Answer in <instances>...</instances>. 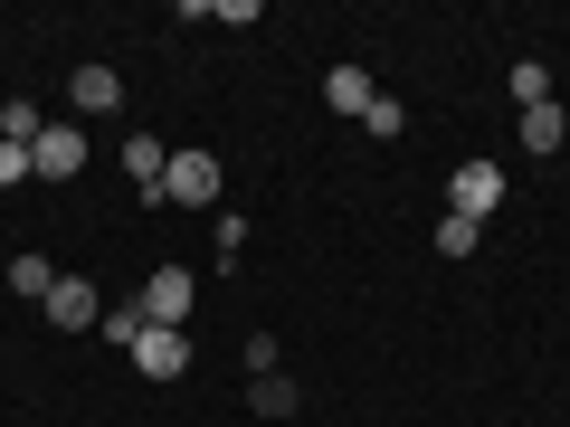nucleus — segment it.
Listing matches in <instances>:
<instances>
[{"label": "nucleus", "mask_w": 570, "mask_h": 427, "mask_svg": "<svg viewBox=\"0 0 570 427\" xmlns=\"http://www.w3.org/2000/svg\"><path fill=\"white\" fill-rule=\"evenodd\" d=\"M29 171H39V181H77L86 171V123H48V133L29 142Z\"/></svg>", "instance_id": "obj_4"}, {"label": "nucleus", "mask_w": 570, "mask_h": 427, "mask_svg": "<svg viewBox=\"0 0 570 427\" xmlns=\"http://www.w3.org/2000/svg\"><path fill=\"white\" fill-rule=\"evenodd\" d=\"M115 105H124L115 67H77V77H67V115H115Z\"/></svg>", "instance_id": "obj_7"}, {"label": "nucleus", "mask_w": 570, "mask_h": 427, "mask_svg": "<svg viewBox=\"0 0 570 427\" xmlns=\"http://www.w3.org/2000/svg\"><path fill=\"white\" fill-rule=\"evenodd\" d=\"M134 370H142V380H181V370H190V342H181V332H163V324H142Z\"/></svg>", "instance_id": "obj_6"}, {"label": "nucleus", "mask_w": 570, "mask_h": 427, "mask_svg": "<svg viewBox=\"0 0 570 427\" xmlns=\"http://www.w3.org/2000/svg\"><path fill=\"white\" fill-rule=\"evenodd\" d=\"M400 123H409V115H400V105H390V96H371V105H362V133H381V142H390V133H400Z\"/></svg>", "instance_id": "obj_17"}, {"label": "nucleus", "mask_w": 570, "mask_h": 427, "mask_svg": "<svg viewBox=\"0 0 570 427\" xmlns=\"http://www.w3.org/2000/svg\"><path fill=\"white\" fill-rule=\"evenodd\" d=\"M504 190H513V181H504V162H485V152L448 171V209H456V219H475V228H485L494 209H504Z\"/></svg>", "instance_id": "obj_1"}, {"label": "nucleus", "mask_w": 570, "mask_h": 427, "mask_svg": "<svg viewBox=\"0 0 570 427\" xmlns=\"http://www.w3.org/2000/svg\"><path fill=\"white\" fill-rule=\"evenodd\" d=\"M475 247H485V228H475V219H456V209H448V219H438V257H475Z\"/></svg>", "instance_id": "obj_14"}, {"label": "nucleus", "mask_w": 570, "mask_h": 427, "mask_svg": "<svg viewBox=\"0 0 570 427\" xmlns=\"http://www.w3.org/2000/svg\"><path fill=\"white\" fill-rule=\"evenodd\" d=\"M39 133H48V105H29V96L0 105V142H39Z\"/></svg>", "instance_id": "obj_12"}, {"label": "nucleus", "mask_w": 570, "mask_h": 427, "mask_svg": "<svg viewBox=\"0 0 570 427\" xmlns=\"http://www.w3.org/2000/svg\"><path fill=\"white\" fill-rule=\"evenodd\" d=\"M10 181H39V171H29V142H0V190Z\"/></svg>", "instance_id": "obj_18"}, {"label": "nucleus", "mask_w": 570, "mask_h": 427, "mask_svg": "<svg viewBox=\"0 0 570 427\" xmlns=\"http://www.w3.org/2000/svg\"><path fill=\"white\" fill-rule=\"evenodd\" d=\"M561 142H570V115L561 105H532L523 115V152H561Z\"/></svg>", "instance_id": "obj_11"}, {"label": "nucleus", "mask_w": 570, "mask_h": 427, "mask_svg": "<svg viewBox=\"0 0 570 427\" xmlns=\"http://www.w3.org/2000/svg\"><path fill=\"white\" fill-rule=\"evenodd\" d=\"M96 332H105V342H124V351H134V342H142V305H115V314H105Z\"/></svg>", "instance_id": "obj_16"}, {"label": "nucleus", "mask_w": 570, "mask_h": 427, "mask_svg": "<svg viewBox=\"0 0 570 427\" xmlns=\"http://www.w3.org/2000/svg\"><path fill=\"white\" fill-rule=\"evenodd\" d=\"M247 408H257L266 427H285L295 418V380H285V370H257V380H247Z\"/></svg>", "instance_id": "obj_9"}, {"label": "nucleus", "mask_w": 570, "mask_h": 427, "mask_svg": "<svg viewBox=\"0 0 570 427\" xmlns=\"http://www.w3.org/2000/svg\"><path fill=\"white\" fill-rule=\"evenodd\" d=\"M190 295H200V285H190V266H153V276H142V324H163V332H181L190 324Z\"/></svg>", "instance_id": "obj_2"}, {"label": "nucleus", "mask_w": 570, "mask_h": 427, "mask_svg": "<svg viewBox=\"0 0 570 427\" xmlns=\"http://www.w3.org/2000/svg\"><path fill=\"white\" fill-rule=\"evenodd\" d=\"M285 427H305V418H285Z\"/></svg>", "instance_id": "obj_19"}, {"label": "nucleus", "mask_w": 570, "mask_h": 427, "mask_svg": "<svg viewBox=\"0 0 570 427\" xmlns=\"http://www.w3.org/2000/svg\"><path fill=\"white\" fill-rule=\"evenodd\" d=\"M48 324H58V332H96L105 324V295L86 276H58V285H48Z\"/></svg>", "instance_id": "obj_5"}, {"label": "nucleus", "mask_w": 570, "mask_h": 427, "mask_svg": "<svg viewBox=\"0 0 570 427\" xmlns=\"http://www.w3.org/2000/svg\"><path fill=\"white\" fill-rule=\"evenodd\" d=\"M513 105H523V115H532V105H551V67L542 58H513Z\"/></svg>", "instance_id": "obj_13"}, {"label": "nucleus", "mask_w": 570, "mask_h": 427, "mask_svg": "<svg viewBox=\"0 0 570 427\" xmlns=\"http://www.w3.org/2000/svg\"><path fill=\"white\" fill-rule=\"evenodd\" d=\"M371 96H381V86H371L362 67H333V77H324V105H333V115H352V123H362V105H371Z\"/></svg>", "instance_id": "obj_10"}, {"label": "nucleus", "mask_w": 570, "mask_h": 427, "mask_svg": "<svg viewBox=\"0 0 570 427\" xmlns=\"http://www.w3.org/2000/svg\"><path fill=\"white\" fill-rule=\"evenodd\" d=\"M163 200H171V209H209V200H219V152H171Z\"/></svg>", "instance_id": "obj_3"}, {"label": "nucleus", "mask_w": 570, "mask_h": 427, "mask_svg": "<svg viewBox=\"0 0 570 427\" xmlns=\"http://www.w3.org/2000/svg\"><path fill=\"white\" fill-rule=\"evenodd\" d=\"M163 171H171V152H163L153 133L124 142V181H134V200H163Z\"/></svg>", "instance_id": "obj_8"}, {"label": "nucleus", "mask_w": 570, "mask_h": 427, "mask_svg": "<svg viewBox=\"0 0 570 427\" xmlns=\"http://www.w3.org/2000/svg\"><path fill=\"white\" fill-rule=\"evenodd\" d=\"M48 285H58V276H48V257H10V295H29V305H48Z\"/></svg>", "instance_id": "obj_15"}]
</instances>
